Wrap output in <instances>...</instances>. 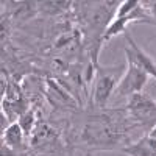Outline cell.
<instances>
[{"mask_svg": "<svg viewBox=\"0 0 156 156\" xmlns=\"http://www.w3.org/2000/svg\"><path fill=\"white\" fill-rule=\"evenodd\" d=\"M142 3L137 0H125L120 2L117 6V12L114 14L111 23L106 27L105 33L101 36V44L108 42L109 39H112L115 34L123 33L126 27L131 22H151V16L147 14V11L144 6H140Z\"/></svg>", "mask_w": 156, "mask_h": 156, "instance_id": "1", "label": "cell"}, {"mask_svg": "<svg viewBox=\"0 0 156 156\" xmlns=\"http://www.w3.org/2000/svg\"><path fill=\"white\" fill-rule=\"evenodd\" d=\"M122 139H125L122 128H117V125L109 120H92L83 128V140L89 145L111 147Z\"/></svg>", "mask_w": 156, "mask_h": 156, "instance_id": "2", "label": "cell"}, {"mask_svg": "<svg viewBox=\"0 0 156 156\" xmlns=\"http://www.w3.org/2000/svg\"><path fill=\"white\" fill-rule=\"evenodd\" d=\"M148 81V75L142 70L137 64L126 58V70L123 76L119 80L115 92L119 97H131L134 94L142 92L144 86Z\"/></svg>", "mask_w": 156, "mask_h": 156, "instance_id": "3", "label": "cell"}, {"mask_svg": "<svg viewBox=\"0 0 156 156\" xmlns=\"http://www.w3.org/2000/svg\"><path fill=\"white\" fill-rule=\"evenodd\" d=\"M128 114L133 120L140 125H156V101L147 94L139 92L129 97L128 100Z\"/></svg>", "mask_w": 156, "mask_h": 156, "instance_id": "4", "label": "cell"}, {"mask_svg": "<svg viewBox=\"0 0 156 156\" xmlns=\"http://www.w3.org/2000/svg\"><path fill=\"white\" fill-rule=\"evenodd\" d=\"M117 78L114 73L101 70L94 75V84H92V98L94 103L98 108H105L106 103L112 94V90L115 89Z\"/></svg>", "mask_w": 156, "mask_h": 156, "instance_id": "5", "label": "cell"}, {"mask_svg": "<svg viewBox=\"0 0 156 156\" xmlns=\"http://www.w3.org/2000/svg\"><path fill=\"white\" fill-rule=\"evenodd\" d=\"M45 97H47L50 105L55 106V108L75 109L78 106V103L69 94V90L64 89L58 81L53 80V78H47V81H45Z\"/></svg>", "mask_w": 156, "mask_h": 156, "instance_id": "6", "label": "cell"}, {"mask_svg": "<svg viewBox=\"0 0 156 156\" xmlns=\"http://www.w3.org/2000/svg\"><path fill=\"white\" fill-rule=\"evenodd\" d=\"M126 41H128V47H125V55H126V58L131 59V61H134L148 76H153L154 80H156V62L137 45V42H136L128 33H126Z\"/></svg>", "mask_w": 156, "mask_h": 156, "instance_id": "7", "label": "cell"}, {"mask_svg": "<svg viewBox=\"0 0 156 156\" xmlns=\"http://www.w3.org/2000/svg\"><path fill=\"white\" fill-rule=\"evenodd\" d=\"M122 150L128 156H156V139L147 134L133 144H128Z\"/></svg>", "mask_w": 156, "mask_h": 156, "instance_id": "8", "label": "cell"}, {"mask_svg": "<svg viewBox=\"0 0 156 156\" xmlns=\"http://www.w3.org/2000/svg\"><path fill=\"white\" fill-rule=\"evenodd\" d=\"M23 129L19 125V122H12L6 129H3V145L11 150L22 148V139H23Z\"/></svg>", "mask_w": 156, "mask_h": 156, "instance_id": "9", "label": "cell"}, {"mask_svg": "<svg viewBox=\"0 0 156 156\" xmlns=\"http://www.w3.org/2000/svg\"><path fill=\"white\" fill-rule=\"evenodd\" d=\"M34 123H36V112L33 109H28L27 112H23L19 119V125L22 126L23 133L30 134V136H31V131L34 129Z\"/></svg>", "mask_w": 156, "mask_h": 156, "instance_id": "10", "label": "cell"}, {"mask_svg": "<svg viewBox=\"0 0 156 156\" xmlns=\"http://www.w3.org/2000/svg\"><path fill=\"white\" fill-rule=\"evenodd\" d=\"M150 12H151V19H156V2H151L148 6Z\"/></svg>", "mask_w": 156, "mask_h": 156, "instance_id": "11", "label": "cell"}, {"mask_svg": "<svg viewBox=\"0 0 156 156\" xmlns=\"http://www.w3.org/2000/svg\"><path fill=\"white\" fill-rule=\"evenodd\" d=\"M148 136H151L153 139H156V125L150 128V133H148Z\"/></svg>", "mask_w": 156, "mask_h": 156, "instance_id": "12", "label": "cell"}]
</instances>
